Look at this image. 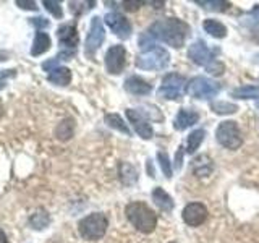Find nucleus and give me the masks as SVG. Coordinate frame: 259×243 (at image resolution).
Returning a JSON list of instances; mask_svg holds the SVG:
<instances>
[{
  "label": "nucleus",
  "instance_id": "nucleus-12",
  "mask_svg": "<svg viewBox=\"0 0 259 243\" xmlns=\"http://www.w3.org/2000/svg\"><path fill=\"white\" fill-rule=\"evenodd\" d=\"M183 221L190 227H198L207 219V208L202 202H190L183 209Z\"/></svg>",
  "mask_w": 259,
  "mask_h": 243
},
{
  "label": "nucleus",
  "instance_id": "nucleus-17",
  "mask_svg": "<svg viewBox=\"0 0 259 243\" xmlns=\"http://www.w3.org/2000/svg\"><path fill=\"white\" fill-rule=\"evenodd\" d=\"M52 46V40L49 37L47 32L44 31H37L36 32V37H34V43H32V47H31V55H42L46 54L49 49Z\"/></svg>",
  "mask_w": 259,
  "mask_h": 243
},
{
  "label": "nucleus",
  "instance_id": "nucleus-38",
  "mask_svg": "<svg viewBox=\"0 0 259 243\" xmlns=\"http://www.w3.org/2000/svg\"><path fill=\"white\" fill-rule=\"evenodd\" d=\"M251 15H254L256 18H259V5H256L253 10H251Z\"/></svg>",
  "mask_w": 259,
  "mask_h": 243
},
{
  "label": "nucleus",
  "instance_id": "nucleus-30",
  "mask_svg": "<svg viewBox=\"0 0 259 243\" xmlns=\"http://www.w3.org/2000/svg\"><path fill=\"white\" fill-rule=\"evenodd\" d=\"M157 160H159L160 169H162V172H164V175H165L167 178L172 177V167H170V160H168L167 152L159 151V152H157Z\"/></svg>",
  "mask_w": 259,
  "mask_h": 243
},
{
  "label": "nucleus",
  "instance_id": "nucleus-37",
  "mask_svg": "<svg viewBox=\"0 0 259 243\" xmlns=\"http://www.w3.org/2000/svg\"><path fill=\"white\" fill-rule=\"evenodd\" d=\"M0 243H8V238H7V235L2 229H0Z\"/></svg>",
  "mask_w": 259,
  "mask_h": 243
},
{
  "label": "nucleus",
  "instance_id": "nucleus-19",
  "mask_svg": "<svg viewBox=\"0 0 259 243\" xmlns=\"http://www.w3.org/2000/svg\"><path fill=\"white\" fill-rule=\"evenodd\" d=\"M47 79L51 81L52 85H57V86H68L70 81H71V71L65 67H57L55 70H52L49 73Z\"/></svg>",
  "mask_w": 259,
  "mask_h": 243
},
{
  "label": "nucleus",
  "instance_id": "nucleus-25",
  "mask_svg": "<svg viewBox=\"0 0 259 243\" xmlns=\"http://www.w3.org/2000/svg\"><path fill=\"white\" fill-rule=\"evenodd\" d=\"M105 124H107L110 128L117 130V132L123 133V135H126V136L132 135V132H130V128H128V125L125 124L123 118H121V117L118 115V113H107V115H105Z\"/></svg>",
  "mask_w": 259,
  "mask_h": 243
},
{
  "label": "nucleus",
  "instance_id": "nucleus-10",
  "mask_svg": "<svg viewBox=\"0 0 259 243\" xmlns=\"http://www.w3.org/2000/svg\"><path fill=\"white\" fill-rule=\"evenodd\" d=\"M104 21L112 29L113 34L118 36L120 39H128L130 34H132V24H130V21L118 12L107 13V15H105Z\"/></svg>",
  "mask_w": 259,
  "mask_h": 243
},
{
  "label": "nucleus",
  "instance_id": "nucleus-21",
  "mask_svg": "<svg viewBox=\"0 0 259 243\" xmlns=\"http://www.w3.org/2000/svg\"><path fill=\"white\" fill-rule=\"evenodd\" d=\"M49 224H51V216H49L46 209H37L36 213L29 217V225L34 230H42L46 227H49Z\"/></svg>",
  "mask_w": 259,
  "mask_h": 243
},
{
  "label": "nucleus",
  "instance_id": "nucleus-20",
  "mask_svg": "<svg viewBox=\"0 0 259 243\" xmlns=\"http://www.w3.org/2000/svg\"><path fill=\"white\" fill-rule=\"evenodd\" d=\"M193 172L196 177H207L212 174V160L209 156H199L193 160Z\"/></svg>",
  "mask_w": 259,
  "mask_h": 243
},
{
  "label": "nucleus",
  "instance_id": "nucleus-22",
  "mask_svg": "<svg viewBox=\"0 0 259 243\" xmlns=\"http://www.w3.org/2000/svg\"><path fill=\"white\" fill-rule=\"evenodd\" d=\"M118 175H120V180L123 182L125 185H135L138 182L136 169L132 164H128V162H121V164H120Z\"/></svg>",
  "mask_w": 259,
  "mask_h": 243
},
{
  "label": "nucleus",
  "instance_id": "nucleus-8",
  "mask_svg": "<svg viewBox=\"0 0 259 243\" xmlns=\"http://www.w3.org/2000/svg\"><path fill=\"white\" fill-rule=\"evenodd\" d=\"M105 39V29L104 24L101 21L99 16H94L91 20V26H89V32L86 37V44H84V52L88 57H94L96 52L99 51V47L102 46Z\"/></svg>",
  "mask_w": 259,
  "mask_h": 243
},
{
  "label": "nucleus",
  "instance_id": "nucleus-2",
  "mask_svg": "<svg viewBox=\"0 0 259 243\" xmlns=\"http://www.w3.org/2000/svg\"><path fill=\"white\" fill-rule=\"evenodd\" d=\"M125 214L128 217V221L133 224L135 229L143 233H151L157 225L156 213H154L146 202H141V201L130 202L125 209Z\"/></svg>",
  "mask_w": 259,
  "mask_h": 243
},
{
  "label": "nucleus",
  "instance_id": "nucleus-18",
  "mask_svg": "<svg viewBox=\"0 0 259 243\" xmlns=\"http://www.w3.org/2000/svg\"><path fill=\"white\" fill-rule=\"evenodd\" d=\"M152 199L154 202L164 211V213H170V211L174 209V199L170 198V194L164 190V188H160V186H157V188H154L152 191Z\"/></svg>",
  "mask_w": 259,
  "mask_h": 243
},
{
  "label": "nucleus",
  "instance_id": "nucleus-4",
  "mask_svg": "<svg viewBox=\"0 0 259 243\" xmlns=\"http://www.w3.org/2000/svg\"><path fill=\"white\" fill-rule=\"evenodd\" d=\"M170 63V54L164 47L154 46L136 57V67L141 70H164Z\"/></svg>",
  "mask_w": 259,
  "mask_h": 243
},
{
  "label": "nucleus",
  "instance_id": "nucleus-29",
  "mask_svg": "<svg viewBox=\"0 0 259 243\" xmlns=\"http://www.w3.org/2000/svg\"><path fill=\"white\" fill-rule=\"evenodd\" d=\"M196 4L207 8V10H217V12H224L227 7H230V4L224 2V0H215V2H214V0H212V2H209V0H198Z\"/></svg>",
  "mask_w": 259,
  "mask_h": 243
},
{
  "label": "nucleus",
  "instance_id": "nucleus-7",
  "mask_svg": "<svg viewBox=\"0 0 259 243\" xmlns=\"http://www.w3.org/2000/svg\"><path fill=\"white\" fill-rule=\"evenodd\" d=\"M215 138L221 146L227 149H238L243 140H241V132L237 125V122L233 120H225V122H221L217 127V132H215Z\"/></svg>",
  "mask_w": 259,
  "mask_h": 243
},
{
  "label": "nucleus",
  "instance_id": "nucleus-39",
  "mask_svg": "<svg viewBox=\"0 0 259 243\" xmlns=\"http://www.w3.org/2000/svg\"><path fill=\"white\" fill-rule=\"evenodd\" d=\"M170 243H174V241H170Z\"/></svg>",
  "mask_w": 259,
  "mask_h": 243
},
{
  "label": "nucleus",
  "instance_id": "nucleus-34",
  "mask_svg": "<svg viewBox=\"0 0 259 243\" xmlns=\"http://www.w3.org/2000/svg\"><path fill=\"white\" fill-rule=\"evenodd\" d=\"M15 4L18 5L20 8H23V10H32V12H36L37 8H39L36 2H28V0H16Z\"/></svg>",
  "mask_w": 259,
  "mask_h": 243
},
{
  "label": "nucleus",
  "instance_id": "nucleus-14",
  "mask_svg": "<svg viewBox=\"0 0 259 243\" xmlns=\"http://www.w3.org/2000/svg\"><path fill=\"white\" fill-rule=\"evenodd\" d=\"M57 37L59 43L63 47H68L70 51H75V47L78 46V31L73 24H63L57 31Z\"/></svg>",
  "mask_w": 259,
  "mask_h": 243
},
{
  "label": "nucleus",
  "instance_id": "nucleus-24",
  "mask_svg": "<svg viewBox=\"0 0 259 243\" xmlns=\"http://www.w3.org/2000/svg\"><path fill=\"white\" fill-rule=\"evenodd\" d=\"M202 28H204L206 32H209L212 37H217V39H222L227 36V28L224 26V24L221 21L217 20H206L204 23H202Z\"/></svg>",
  "mask_w": 259,
  "mask_h": 243
},
{
  "label": "nucleus",
  "instance_id": "nucleus-16",
  "mask_svg": "<svg viewBox=\"0 0 259 243\" xmlns=\"http://www.w3.org/2000/svg\"><path fill=\"white\" fill-rule=\"evenodd\" d=\"M125 89L135 96H148L152 91V86L140 76H130L125 81Z\"/></svg>",
  "mask_w": 259,
  "mask_h": 243
},
{
  "label": "nucleus",
  "instance_id": "nucleus-33",
  "mask_svg": "<svg viewBox=\"0 0 259 243\" xmlns=\"http://www.w3.org/2000/svg\"><path fill=\"white\" fill-rule=\"evenodd\" d=\"M31 24H32V26H36L37 31H40L42 28L44 29L49 28V20L42 18V16H34V18H31Z\"/></svg>",
  "mask_w": 259,
  "mask_h": 243
},
{
  "label": "nucleus",
  "instance_id": "nucleus-9",
  "mask_svg": "<svg viewBox=\"0 0 259 243\" xmlns=\"http://www.w3.org/2000/svg\"><path fill=\"white\" fill-rule=\"evenodd\" d=\"M126 65V51L123 46H112L105 54V68L110 75H120Z\"/></svg>",
  "mask_w": 259,
  "mask_h": 243
},
{
  "label": "nucleus",
  "instance_id": "nucleus-31",
  "mask_svg": "<svg viewBox=\"0 0 259 243\" xmlns=\"http://www.w3.org/2000/svg\"><path fill=\"white\" fill-rule=\"evenodd\" d=\"M42 5L46 7V10L49 13L55 16V18H62V16H63V10H62V7H60L59 2H54V0H44Z\"/></svg>",
  "mask_w": 259,
  "mask_h": 243
},
{
  "label": "nucleus",
  "instance_id": "nucleus-36",
  "mask_svg": "<svg viewBox=\"0 0 259 243\" xmlns=\"http://www.w3.org/2000/svg\"><path fill=\"white\" fill-rule=\"evenodd\" d=\"M123 5H126V7H125L126 10H136V8L140 7L141 4H140V2H125Z\"/></svg>",
  "mask_w": 259,
  "mask_h": 243
},
{
  "label": "nucleus",
  "instance_id": "nucleus-40",
  "mask_svg": "<svg viewBox=\"0 0 259 243\" xmlns=\"http://www.w3.org/2000/svg\"><path fill=\"white\" fill-rule=\"evenodd\" d=\"M257 105H259V104H257Z\"/></svg>",
  "mask_w": 259,
  "mask_h": 243
},
{
  "label": "nucleus",
  "instance_id": "nucleus-5",
  "mask_svg": "<svg viewBox=\"0 0 259 243\" xmlns=\"http://www.w3.org/2000/svg\"><path fill=\"white\" fill-rule=\"evenodd\" d=\"M186 78L178 73H168L162 79V85L157 89V96L167 101H178L186 89Z\"/></svg>",
  "mask_w": 259,
  "mask_h": 243
},
{
  "label": "nucleus",
  "instance_id": "nucleus-13",
  "mask_svg": "<svg viewBox=\"0 0 259 243\" xmlns=\"http://www.w3.org/2000/svg\"><path fill=\"white\" fill-rule=\"evenodd\" d=\"M188 57L191 59V62L199 65V67H207L210 62L215 60V59H212V52L209 51V47L204 40H196V43H193L188 49Z\"/></svg>",
  "mask_w": 259,
  "mask_h": 243
},
{
  "label": "nucleus",
  "instance_id": "nucleus-26",
  "mask_svg": "<svg viewBox=\"0 0 259 243\" xmlns=\"http://www.w3.org/2000/svg\"><path fill=\"white\" fill-rule=\"evenodd\" d=\"M206 132L204 130H196L188 136V143H186V152L188 154H194L198 151V148L201 146V143L204 141Z\"/></svg>",
  "mask_w": 259,
  "mask_h": 243
},
{
  "label": "nucleus",
  "instance_id": "nucleus-35",
  "mask_svg": "<svg viewBox=\"0 0 259 243\" xmlns=\"http://www.w3.org/2000/svg\"><path fill=\"white\" fill-rule=\"evenodd\" d=\"M15 70H7V71H0V89L5 86V78L12 76Z\"/></svg>",
  "mask_w": 259,
  "mask_h": 243
},
{
  "label": "nucleus",
  "instance_id": "nucleus-28",
  "mask_svg": "<svg viewBox=\"0 0 259 243\" xmlns=\"http://www.w3.org/2000/svg\"><path fill=\"white\" fill-rule=\"evenodd\" d=\"M210 109H212L215 113H221V115H227V113H235L238 110V105L237 104H230V102H221V101H215L210 104Z\"/></svg>",
  "mask_w": 259,
  "mask_h": 243
},
{
  "label": "nucleus",
  "instance_id": "nucleus-23",
  "mask_svg": "<svg viewBox=\"0 0 259 243\" xmlns=\"http://www.w3.org/2000/svg\"><path fill=\"white\" fill-rule=\"evenodd\" d=\"M232 96L237 99H259V86L256 85H245L233 89Z\"/></svg>",
  "mask_w": 259,
  "mask_h": 243
},
{
  "label": "nucleus",
  "instance_id": "nucleus-15",
  "mask_svg": "<svg viewBox=\"0 0 259 243\" xmlns=\"http://www.w3.org/2000/svg\"><path fill=\"white\" fill-rule=\"evenodd\" d=\"M199 120V113L194 110H188V109H180L177 113V117L174 120V128L178 130V132H183L188 127H193L194 124H198Z\"/></svg>",
  "mask_w": 259,
  "mask_h": 243
},
{
  "label": "nucleus",
  "instance_id": "nucleus-32",
  "mask_svg": "<svg viewBox=\"0 0 259 243\" xmlns=\"http://www.w3.org/2000/svg\"><path fill=\"white\" fill-rule=\"evenodd\" d=\"M206 70L210 73V75H217V76H221L222 73H224V70H225V67H224V63H221L219 60H212L210 62L207 67H206Z\"/></svg>",
  "mask_w": 259,
  "mask_h": 243
},
{
  "label": "nucleus",
  "instance_id": "nucleus-3",
  "mask_svg": "<svg viewBox=\"0 0 259 243\" xmlns=\"http://www.w3.org/2000/svg\"><path fill=\"white\" fill-rule=\"evenodd\" d=\"M107 227H109V219L102 213H93V214L83 217L78 222L79 235L89 241L102 238L105 232H107Z\"/></svg>",
  "mask_w": 259,
  "mask_h": 243
},
{
  "label": "nucleus",
  "instance_id": "nucleus-6",
  "mask_svg": "<svg viewBox=\"0 0 259 243\" xmlns=\"http://www.w3.org/2000/svg\"><path fill=\"white\" fill-rule=\"evenodd\" d=\"M221 91V85L206 76H194L186 83V93L196 99H212Z\"/></svg>",
  "mask_w": 259,
  "mask_h": 243
},
{
  "label": "nucleus",
  "instance_id": "nucleus-27",
  "mask_svg": "<svg viewBox=\"0 0 259 243\" xmlns=\"http://www.w3.org/2000/svg\"><path fill=\"white\" fill-rule=\"evenodd\" d=\"M73 130H75V125H73L71 120H63L62 124H59L55 130V135L59 140L65 141V140H70L71 135H73Z\"/></svg>",
  "mask_w": 259,
  "mask_h": 243
},
{
  "label": "nucleus",
  "instance_id": "nucleus-1",
  "mask_svg": "<svg viewBox=\"0 0 259 243\" xmlns=\"http://www.w3.org/2000/svg\"><path fill=\"white\" fill-rule=\"evenodd\" d=\"M148 34L152 39H159L175 49H180L185 46L186 36L190 34V26L178 18H165L154 23L148 29Z\"/></svg>",
  "mask_w": 259,
  "mask_h": 243
},
{
  "label": "nucleus",
  "instance_id": "nucleus-11",
  "mask_svg": "<svg viewBox=\"0 0 259 243\" xmlns=\"http://www.w3.org/2000/svg\"><path fill=\"white\" fill-rule=\"evenodd\" d=\"M126 117L130 120V124L133 125L135 132L140 135L143 140H151L154 135V130L149 124V120L144 117V113H141L140 110H135V109H128Z\"/></svg>",
  "mask_w": 259,
  "mask_h": 243
}]
</instances>
